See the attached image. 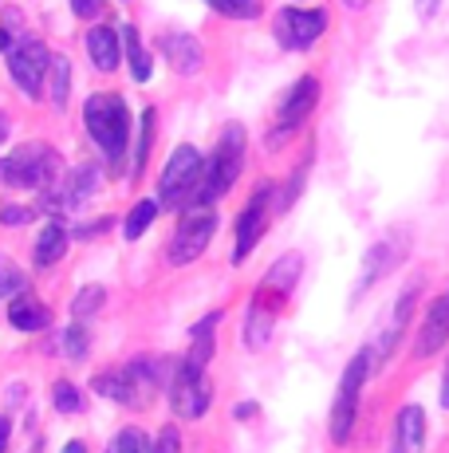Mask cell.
I'll return each instance as SVG.
<instances>
[{"label":"cell","instance_id":"obj_10","mask_svg":"<svg viewBox=\"0 0 449 453\" xmlns=\"http://www.w3.org/2000/svg\"><path fill=\"white\" fill-rule=\"evenodd\" d=\"M209 398H213V387L205 379V371H194V367H181L174 371L170 379V403H174V414L178 418H202L209 411Z\"/></svg>","mask_w":449,"mask_h":453},{"label":"cell","instance_id":"obj_33","mask_svg":"<svg viewBox=\"0 0 449 453\" xmlns=\"http://www.w3.org/2000/svg\"><path fill=\"white\" fill-rule=\"evenodd\" d=\"M181 449V441H178V430L174 426H166V430L154 438V446H150V453H178Z\"/></svg>","mask_w":449,"mask_h":453},{"label":"cell","instance_id":"obj_25","mask_svg":"<svg viewBox=\"0 0 449 453\" xmlns=\"http://www.w3.org/2000/svg\"><path fill=\"white\" fill-rule=\"evenodd\" d=\"M154 217H158V202H138L131 213H126V221H123V237L126 241H138L146 229H150Z\"/></svg>","mask_w":449,"mask_h":453},{"label":"cell","instance_id":"obj_11","mask_svg":"<svg viewBox=\"0 0 449 453\" xmlns=\"http://www.w3.org/2000/svg\"><path fill=\"white\" fill-rule=\"evenodd\" d=\"M95 186H99V165H88V162L75 165L64 181L44 189V209L48 213H72V209H80L95 194Z\"/></svg>","mask_w":449,"mask_h":453},{"label":"cell","instance_id":"obj_36","mask_svg":"<svg viewBox=\"0 0 449 453\" xmlns=\"http://www.w3.org/2000/svg\"><path fill=\"white\" fill-rule=\"evenodd\" d=\"M103 0H72V12L80 16V20H91V16H99Z\"/></svg>","mask_w":449,"mask_h":453},{"label":"cell","instance_id":"obj_22","mask_svg":"<svg viewBox=\"0 0 449 453\" xmlns=\"http://www.w3.org/2000/svg\"><path fill=\"white\" fill-rule=\"evenodd\" d=\"M64 252H67V229H64L59 221H48L44 233H40V241H36V265H40V268L56 265Z\"/></svg>","mask_w":449,"mask_h":453},{"label":"cell","instance_id":"obj_1","mask_svg":"<svg viewBox=\"0 0 449 453\" xmlns=\"http://www.w3.org/2000/svg\"><path fill=\"white\" fill-rule=\"evenodd\" d=\"M240 165H245V127L232 123V127L221 130L217 150H213V158L202 165V181H197L194 202L189 205H213L217 197H224L232 189V181L240 178Z\"/></svg>","mask_w":449,"mask_h":453},{"label":"cell","instance_id":"obj_32","mask_svg":"<svg viewBox=\"0 0 449 453\" xmlns=\"http://www.w3.org/2000/svg\"><path fill=\"white\" fill-rule=\"evenodd\" d=\"M107 453H150V449H146L142 430H118L115 438H110Z\"/></svg>","mask_w":449,"mask_h":453},{"label":"cell","instance_id":"obj_17","mask_svg":"<svg viewBox=\"0 0 449 453\" xmlns=\"http://www.w3.org/2000/svg\"><path fill=\"white\" fill-rule=\"evenodd\" d=\"M8 324L16 331H44L51 327V311L44 308V300H36L32 292H16L12 303H8Z\"/></svg>","mask_w":449,"mask_h":453},{"label":"cell","instance_id":"obj_15","mask_svg":"<svg viewBox=\"0 0 449 453\" xmlns=\"http://www.w3.org/2000/svg\"><path fill=\"white\" fill-rule=\"evenodd\" d=\"M445 339H449V296L430 303L426 319H422V331H418V343H414V355H418V359H430L434 351H442Z\"/></svg>","mask_w":449,"mask_h":453},{"label":"cell","instance_id":"obj_13","mask_svg":"<svg viewBox=\"0 0 449 453\" xmlns=\"http://www.w3.org/2000/svg\"><path fill=\"white\" fill-rule=\"evenodd\" d=\"M269 202H272V186H261L253 197H248L245 213L237 221V249H232V260H248V252L256 249V241L264 237V225H269Z\"/></svg>","mask_w":449,"mask_h":453},{"label":"cell","instance_id":"obj_19","mask_svg":"<svg viewBox=\"0 0 449 453\" xmlns=\"http://www.w3.org/2000/svg\"><path fill=\"white\" fill-rule=\"evenodd\" d=\"M88 56L99 72H115L118 56H123V51H118V32L107 28V24H103V28H91L88 32Z\"/></svg>","mask_w":449,"mask_h":453},{"label":"cell","instance_id":"obj_30","mask_svg":"<svg viewBox=\"0 0 449 453\" xmlns=\"http://www.w3.org/2000/svg\"><path fill=\"white\" fill-rule=\"evenodd\" d=\"M24 284H28V276H24L8 257H0V300H8V296L24 292Z\"/></svg>","mask_w":449,"mask_h":453},{"label":"cell","instance_id":"obj_27","mask_svg":"<svg viewBox=\"0 0 449 453\" xmlns=\"http://www.w3.org/2000/svg\"><path fill=\"white\" fill-rule=\"evenodd\" d=\"M154 107L150 111H142V134H138V146H134V165H131V173L138 178V173L146 170V158H150V142H154Z\"/></svg>","mask_w":449,"mask_h":453},{"label":"cell","instance_id":"obj_45","mask_svg":"<svg viewBox=\"0 0 449 453\" xmlns=\"http://www.w3.org/2000/svg\"><path fill=\"white\" fill-rule=\"evenodd\" d=\"M0 165H4V162H0Z\"/></svg>","mask_w":449,"mask_h":453},{"label":"cell","instance_id":"obj_35","mask_svg":"<svg viewBox=\"0 0 449 453\" xmlns=\"http://www.w3.org/2000/svg\"><path fill=\"white\" fill-rule=\"evenodd\" d=\"M32 217H36V213H32V209H20V205H8V209H4V213H0V221H4V225H24V221H32Z\"/></svg>","mask_w":449,"mask_h":453},{"label":"cell","instance_id":"obj_5","mask_svg":"<svg viewBox=\"0 0 449 453\" xmlns=\"http://www.w3.org/2000/svg\"><path fill=\"white\" fill-rule=\"evenodd\" d=\"M213 233H217V213H213V205H189L174 229V241H170V265L181 268V265H189V260H197L209 249Z\"/></svg>","mask_w":449,"mask_h":453},{"label":"cell","instance_id":"obj_23","mask_svg":"<svg viewBox=\"0 0 449 453\" xmlns=\"http://www.w3.org/2000/svg\"><path fill=\"white\" fill-rule=\"evenodd\" d=\"M123 43H126V64H131L134 83H146V80H150V56H146V48H142V40H138L134 24H123Z\"/></svg>","mask_w":449,"mask_h":453},{"label":"cell","instance_id":"obj_42","mask_svg":"<svg viewBox=\"0 0 449 453\" xmlns=\"http://www.w3.org/2000/svg\"><path fill=\"white\" fill-rule=\"evenodd\" d=\"M0 51H8V32L0 28Z\"/></svg>","mask_w":449,"mask_h":453},{"label":"cell","instance_id":"obj_39","mask_svg":"<svg viewBox=\"0 0 449 453\" xmlns=\"http://www.w3.org/2000/svg\"><path fill=\"white\" fill-rule=\"evenodd\" d=\"M64 453H88V446H83V441H67Z\"/></svg>","mask_w":449,"mask_h":453},{"label":"cell","instance_id":"obj_9","mask_svg":"<svg viewBox=\"0 0 449 453\" xmlns=\"http://www.w3.org/2000/svg\"><path fill=\"white\" fill-rule=\"evenodd\" d=\"M327 32V12L323 8H284L276 12V36L284 48H312V43Z\"/></svg>","mask_w":449,"mask_h":453},{"label":"cell","instance_id":"obj_20","mask_svg":"<svg viewBox=\"0 0 449 453\" xmlns=\"http://www.w3.org/2000/svg\"><path fill=\"white\" fill-rule=\"evenodd\" d=\"M217 324H221V311H209V316L194 327V343H189L186 367H194V371L209 367V359H213V331H217Z\"/></svg>","mask_w":449,"mask_h":453},{"label":"cell","instance_id":"obj_41","mask_svg":"<svg viewBox=\"0 0 449 453\" xmlns=\"http://www.w3.org/2000/svg\"><path fill=\"white\" fill-rule=\"evenodd\" d=\"M4 138H8V119L0 115V142H4Z\"/></svg>","mask_w":449,"mask_h":453},{"label":"cell","instance_id":"obj_16","mask_svg":"<svg viewBox=\"0 0 449 453\" xmlns=\"http://www.w3.org/2000/svg\"><path fill=\"white\" fill-rule=\"evenodd\" d=\"M162 56L170 59L178 75H197L202 72V43L197 36H186V32H170L162 36Z\"/></svg>","mask_w":449,"mask_h":453},{"label":"cell","instance_id":"obj_18","mask_svg":"<svg viewBox=\"0 0 449 453\" xmlns=\"http://www.w3.org/2000/svg\"><path fill=\"white\" fill-rule=\"evenodd\" d=\"M422 446H426V414L422 406H402L399 422H394L391 453H422Z\"/></svg>","mask_w":449,"mask_h":453},{"label":"cell","instance_id":"obj_40","mask_svg":"<svg viewBox=\"0 0 449 453\" xmlns=\"http://www.w3.org/2000/svg\"><path fill=\"white\" fill-rule=\"evenodd\" d=\"M442 406H449V367H445V382H442Z\"/></svg>","mask_w":449,"mask_h":453},{"label":"cell","instance_id":"obj_6","mask_svg":"<svg viewBox=\"0 0 449 453\" xmlns=\"http://www.w3.org/2000/svg\"><path fill=\"white\" fill-rule=\"evenodd\" d=\"M370 374V355L359 351L355 359L347 363L339 379V395H335V406H331V441L343 446L351 438V426H355V414H359V395H362V382Z\"/></svg>","mask_w":449,"mask_h":453},{"label":"cell","instance_id":"obj_24","mask_svg":"<svg viewBox=\"0 0 449 453\" xmlns=\"http://www.w3.org/2000/svg\"><path fill=\"white\" fill-rule=\"evenodd\" d=\"M48 87H51V103H56L59 111L67 107V95H72V64H67L64 56L59 59H51V67H48Z\"/></svg>","mask_w":449,"mask_h":453},{"label":"cell","instance_id":"obj_34","mask_svg":"<svg viewBox=\"0 0 449 453\" xmlns=\"http://www.w3.org/2000/svg\"><path fill=\"white\" fill-rule=\"evenodd\" d=\"M205 4H213L217 12H224V16H253L256 8L253 4H240V0H205Z\"/></svg>","mask_w":449,"mask_h":453},{"label":"cell","instance_id":"obj_28","mask_svg":"<svg viewBox=\"0 0 449 453\" xmlns=\"http://www.w3.org/2000/svg\"><path fill=\"white\" fill-rule=\"evenodd\" d=\"M59 351H64L67 359H83V355L91 351V339H88V331H83L80 324L64 327V331H59Z\"/></svg>","mask_w":449,"mask_h":453},{"label":"cell","instance_id":"obj_4","mask_svg":"<svg viewBox=\"0 0 449 453\" xmlns=\"http://www.w3.org/2000/svg\"><path fill=\"white\" fill-rule=\"evenodd\" d=\"M202 154L194 146H178L170 154L166 170H162V181H158V205H170V209H186L194 202V189L202 181Z\"/></svg>","mask_w":449,"mask_h":453},{"label":"cell","instance_id":"obj_14","mask_svg":"<svg viewBox=\"0 0 449 453\" xmlns=\"http://www.w3.org/2000/svg\"><path fill=\"white\" fill-rule=\"evenodd\" d=\"M414 300H418V292H406L399 303H394V319H386V327L375 335V343H370V367H383L386 359L394 355V347H399V339H402V331L406 324H410V316H414Z\"/></svg>","mask_w":449,"mask_h":453},{"label":"cell","instance_id":"obj_26","mask_svg":"<svg viewBox=\"0 0 449 453\" xmlns=\"http://www.w3.org/2000/svg\"><path fill=\"white\" fill-rule=\"evenodd\" d=\"M300 268H304V260L296 257V252H288V257H280L272 265V273H269V280L276 284V288H284L292 296V288H296V280H300Z\"/></svg>","mask_w":449,"mask_h":453},{"label":"cell","instance_id":"obj_37","mask_svg":"<svg viewBox=\"0 0 449 453\" xmlns=\"http://www.w3.org/2000/svg\"><path fill=\"white\" fill-rule=\"evenodd\" d=\"M438 8H442V0H414V12H418L422 20H434Z\"/></svg>","mask_w":449,"mask_h":453},{"label":"cell","instance_id":"obj_7","mask_svg":"<svg viewBox=\"0 0 449 453\" xmlns=\"http://www.w3.org/2000/svg\"><path fill=\"white\" fill-rule=\"evenodd\" d=\"M48 67H51V56L40 40H20L12 51H8V75H12L16 87H20L28 99H40Z\"/></svg>","mask_w":449,"mask_h":453},{"label":"cell","instance_id":"obj_21","mask_svg":"<svg viewBox=\"0 0 449 453\" xmlns=\"http://www.w3.org/2000/svg\"><path fill=\"white\" fill-rule=\"evenodd\" d=\"M394 260H399V252H394L391 245H386V241H378V245H370V249H367V257H362V280L355 284V296L367 292L370 284H375L383 273H391V268H394Z\"/></svg>","mask_w":449,"mask_h":453},{"label":"cell","instance_id":"obj_8","mask_svg":"<svg viewBox=\"0 0 449 453\" xmlns=\"http://www.w3.org/2000/svg\"><path fill=\"white\" fill-rule=\"evenodd\" d=\"M284 300H288V292L276 288L272 280H264V288H256L253 303H248V316H245V347L248 351H261V347L272 339V327H276V316H280Z\"/></svg>","mask_w":449,"mask_h":453},{"label":"cell","instance_id":"obj_38","mask_svg":"<svg viewBox=\"0 0 449 453\" xmlns=\"http://www.w3.org/2000/svg\"><path fill=\"white\" fill-rule=\"evenodd\" d=\"M8 434H12V430H8V418L0 414V453H4V446H8Z\"/></svg>","mask_w":449,"mask_h":453},{"label":"cell","instance_id":"obj_12","mask_svg":"<svg viewBox=\"0 0 449 453\" xmlns=\"http://www.w3.org/2000/svg\"><path fill=\"white\" fill-rule=\"evenodd\" d=\"M316 103H319V80L316 75H304V80L292 83V91L284 95V103H280V115H276V134H272L276 142L304 123V119L316 111Z\"/></svg>","mask_w":449,"mask_h":453},{"label":"cell","instance_id":"obj_3","mask_svg":"<svg viewBox=\"0 0 449 453\" xmlns=\"http://www.w3.org/2000/svg\"><path fill=\"white\" fill-rule=\"evenodd\" d=\"M59 173V154L48 142H24L0 165V178L16 189H48Z\"/></svg>","mask_w":449,"mask_h":453},{"label":"cell","instance_id":"obj_2","mask_svg":"<svg viewBox=\"0 0 449 453\" xmlns=\"http://www.w3.org/2000/svg\"><path fill=\"white\" fill-rule=\"evenodd\" d=\"M83 123H88L95 146L107 154V162H123L126 142H131V111H126L123 95H91L88 107H83Z\"/></svg>","mask_w":449,"mask_h":453},{"label":"cell","instance_id":"obj_43","mask_svg":"<svg viewBox=\"0 0 449 453\" xmlns=\"http://www.w3.org/2000/svg\"><path fill=\"white\" fill-rule=\"evenodd\" d=\"M362 4H367V0H347V8H362Z\"/></svg>","mask_w":449,"mask_h":453},{"label":"cell","instance_id":"obj_29","mask_svg":"<svg viewBox=\"0 0 449 453\" xmlns=\"http://www.w3.org/2000/svg\"><path fill=\"white\" fill-rule=\"evenodd\" d=\"M103 300H107L103 284H88V288H83V292L72 300V316H75V319H88V316H95V311L103 308Z\"/></svg>","mask_w":449,"mask_h":453},{"label":"cell","instance_id":"obj_31","mask_svg":"<svg viewBox=\"0 0 449 453\" xmlns=\"http://www.w3.org/2000/svg\"><path fill=\"white\" fill-rule=\"evenodd\" d=\"M51 406H56L59 414H80L83 411L80 390H75L72 382H56V387H51Z\"/></svg>","mask_w":449,"mask_h":453},{"label":"cell","instance_id":"obj_44","mask_svg":"<svg viewBox=\"0 0 449 453\" xmlns=\"http://www.w3.org/2000/svg\"><path fill=\"white\" fill-rule=\"evenodd\" d=\"M240 4H253V0H240Z\"/></svg>","mask_w":449,"mask_h":453}]
</instances>
